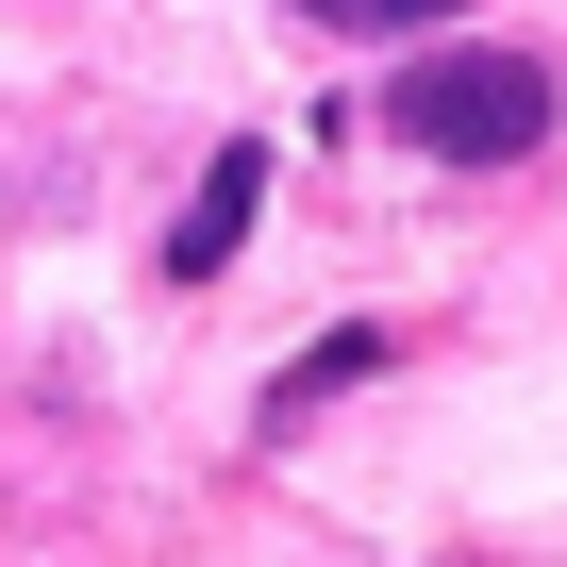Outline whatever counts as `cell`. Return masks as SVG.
Returning a JSON list of instances; mask_svg holds the SVG:
<instances>
[{
	"instance_id": "7a4b0ae2",
	"label": "cell",
	"mask_w": 567,
	"mask_h": 567,
	"mask_svg": "<svg viewBox=\"0 0 567 567\" xmlns=\"http://www.w3.org/2000/svg\"><path fill=\"white\" fill-rule=\"evenodd\" d=\"M250 200H267V151H217V184L184 200V234H167V284H217L234 267V234H250Z\"/></svg>"
},
{
	"instance_id": "277c9868",
	"label": "cell",
	"mask_w": 567,
	"mask_h": 567,
	"mask_svg": "<svg viewBox=\"0 0 567 567\" xmlns=\"http://www.w3.org/2000/svg\"><path fill=\"white\" fill-rule=\"evenodd\" d=\"M301 18H334V34H417V18H467V0H301Z\"/></svg>"
},
{
	"instance_id": "3957f363",
	"label": "cell",
	"mask_w": 567,
	"mask_h": 567,
	"mask_svg": "<svg viewBox=\"0 0 567 567\" xmlns=\"http://www.w3.org/2000/svg\"><path fill=\"white\" fill-rule=\"evenodd\" d=\"M368 368H384V334L351 318V334H318L301 368H284V384H267V417H318V401H334V384H368Z\"/></svg>"
},
{
	"instance_id": "6da1fadb",
	"label": "cell",
	"mask_w": 567,
	"mask_h": 567,
	"mask_svg": "<svg viewBox=\"0 0 567 567\" xmlns=\"http://www.w3.org/2000/svg\"><path fill=\"white\" fill-rule=\"evenodd\" d=\"M384 134L434 151V167H517V151L550 134V68H534V51H417V68L384 84Z\"/></svg>"
}]
</instances>
